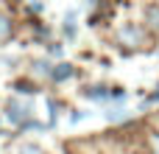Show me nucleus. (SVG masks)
I'll use <instances>...</instances> for the list:
<instances>
[{"label": "nucleus", "mask_w": 159, "mask_h": 154, "mask_svg": "<svg viewBox=\"0 0 159 154\" xmlns=\"http://www.w3.org/2000/svg\"><path fill=\"white\" fill-rule=\"evenodd\" d=\"M120 36H123L126 42H137V45L143 42V34H140V28H123V34H120Z\"/></svg>", "instance_id": "39448f33"}, {"label": "nucleus", "mask_w": 159, "mask_h": 154, "mask_svg": "<svg viewBox=\"0 0 159 154\" xmlns=\"http://www.w3.org/2000/svg\"><path fill=\"white\" fill-rule=\"evenodd\" d=\"M20 154H45L39 146H34V143H25L22 149H20Z\"/></svg>", "instance_id": "0eeeda50"}, {"label": "nucleus", "mask_w": 159, "mask_h": 154, "mask_svg": "<svg viewBox=\"0 0 159 154\" xmlns=\"http://www.w3.org/2000/svg\"><path fill=\"white\" fill-rule=\"evenodd\" d=\"M11 34H14V28H11V20H8V17H0V42L11 39Z\"/></svg>", "instance_id": "20e7f679"}, {"label": "nucleus", "mask_w": 159, "mask_h": 154, "mask_svg": "<svg viewBox=\"0 0 159 154\" xmlns=\"http://www.w3.org/2000/svg\"><path fill=\"white\" fill-rule=\"evenodd\" d=\"M75 70H73V65H56V70H50V76L56 79V81H64V79H70Z\"/></svg>", "instance_id": "f03ea898"}, {"label": "nucleus", "mask_w": 159, "mask_h": 154, "mask_svg": "<svg viewBox=\"0 0 159 154\" xmlns=\"http://www.w3.org/2000/svg\"><path fill=\"white\" fill-rule=\"evenodd\" d=\"M145 20L151 22V28L159 31V6H148V8H145Z\"/></svg>", "instance_id": "423d86ee"}, {"label": "nucleus", "mask_w": 159, "mask_h": 154, "mask_svg": "<svg viewBox=\"0 0 159 154\" xmlns=\"http://www.w3.org/2000/svg\"><path fill=\"white\" fill-rule=\"evenodd\" d=\"M106 118H109V121H123V118H126V109H115V112H106Z\"/></svg>", "instance_id": "6e6552de"}, {"label": "nucleus", "mask_w": 159, "mask_h": 154, "mask_svg": "<svg viewBox=\"0 0 159 154\" xmlns=\"http://www.w3.org/2000/svg\"><path fill=\"white\" fill-rule=\"evenodd\" d=\"M28 115H31V107H20L17 101H11V104H8V118H11V121H17V123H20V121H22V118H28Z\"/></svg>", "instance_id": "f257e3e1"}, {"label": "nucleus", "mask_w": 159, "mask_h": 154, "mask_svg": "<svg viewBox=\"0 0 159 154\" xmlns=\"http://www.w3.org/2000/svg\"><path fill=\"white\" fill-rule=\"evenodd\" d=\"M84 95L92 98V101H103V98L112 95V90H106V87H92V90H84Z\"/></svg>", "instance_id": "7ed1b4c3"}]
</instances>
